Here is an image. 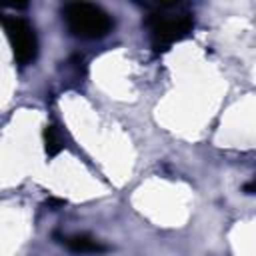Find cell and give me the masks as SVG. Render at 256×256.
<instances>
[{
  "instance_id": "1",
  "label": "cell",
  "mask_w": 256,
  "mask_h": 256,
  "mask_svg": "<svg viewBox=\"0 0 256 256\" xmlns=\"http://www.w3.org/2000/svg\"><path fill=\"white\" fill-rule=\"evenodd\" d=\"M150 44L154 50H168L174 42L186 38L194 28L192 14L176 4H162L156 6L144 20Z\"/></svg>"
},
{
  "instance_id": "2",
  "label": "cell",
  "mask_w": 256,
  "mask_h": 256,
  "mask_svg": "<svg viewBox=\"0 0 256 256\" xmlns=\"http://www.w3.org/2000/svg\"><path fill=\"white\" fill-rule=\"evenodd\" d=\"M62 16H64V22L70 34L76 38H84V40L102 38L114 26L112 16L106 10H102L96 4H88V2L66 4L62 8Z\"/></svg>"
},
{
  "instance_id": "3",
  "label": "cell",
  "mask_w": 256,
  "mask_h": 256,
  "mask_svg": "<svg viewBox=\"0 0 256 256\" xmlns=\"http://www.w3.org/2000/svg\"><path fill=\"white\" fill-rule=\"evenodd\" d=\"M2 26H4V32L10 40L16 62L18 64L34 62V58L38 54V38H36L32 24L20 16H4Z\"/></svg>"
},
{
  "instance_id": "4",
  "label": "cell",
  "mask_w": 256,
  "mask_h": 256,
  "mask_svg": "<svg viewBox=\"0 0 256 256\" xmlns=\"http://www.w3.org/2000/svg\"><path fill=\"white\" fill-rule=\"evenodd\" d=\"M64 246L76 254H100L106 252V246L100 244L98 240L86 236V234H74V236H64L62 238Z\"/></svg>"
},
{
  "instance_id": "5",
  "label": "cell",
  "mask_w": 256,
  "mask_h": 256,
  "mask_svg": "<svg viewBox=\"0 0 256 256\" xmlns=\"http://www.w3.org/2000/svg\"><path fill=\"white\" fill-rule=\"evenodd\" d=\"M44 146H46V154L50 158H54L56 154H60L64 150V136L56 124H48L44 128Z\"/></svg>"
}]
</instances>
